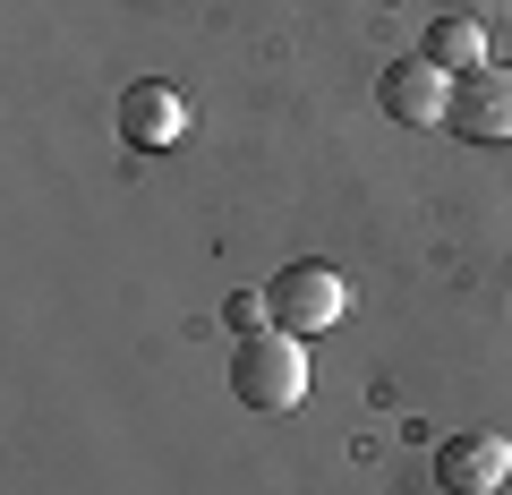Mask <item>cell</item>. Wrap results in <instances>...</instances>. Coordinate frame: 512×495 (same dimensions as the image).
I'll return each instance as SVG.
<instances>
[{"mask_svg": "<svg viewBox=\"0 0 512 495\" xmlns=\"http://www.w3.org/2000/svg\"><path fill=\"white\" fill-rule=\"evenodd\" d=\"M231 393L248 410H299V393H308V359H299V333H248V342L231 350Z\"/></svg>", "mask_w": 512, "mask_h": 495, "instance_id": "obj_1", "label": "cell"}, {"mask_svg": "<svg viewBox=\"0 0 512 495\" xmlns=\"http://www.w3.org/2000/svg\"><path fill=\"white\" fill-rule=\"evenodd\" d=\"M265 291H274V325L282 333H333V325H342V308H350V282L333 274V265H316V257L282 265Z\"/></svg>", "mask_w": 512, "mask_h": 495, "instance_id": "obj_2", "label": "cell"}, {"mask_svg": "<svg viewBox=\"0 0 512 495\" xmlns=\"http://www.w3.org/2000/svg\"><path fill=\"white\" fill-rule=\"evenodd\" d=\"M444 129L453 137H470V146H504L512 137V69H470V77H453V103H444Z\"/></svg>", "mask_w": 512, "mask_h": 495, "instance_id": "obj_3", "label": "cell"}, {"mask_svg": "<svg viewBox=\"0 0 512 495\" xmlns=\"http://www.w3.org/2000/svg\"><path fill=\"white\" fill-rule=\"evenodd\" d=\"M504 470H512V444L487 436V427H461V436L436 444V487L444 495H495Z\"/></svg>", "mask_w": 512, "mask_h": 495, "instance_id": "obj_4", "label": "cell"}, {"mask_svg": "<svg viewBox=\"0 0 512 495\" xmlns=\"http://www.w3.org/2000/svg\"><path fill=\"white\" fill-rule=\"evenodd\" d=\"M120 137H128L137 154L180 146V137H188V94H180V86H163V77H137V86L120 94Z\"/></svg>", "mask_w": 512, "mask_h": 495, "instance_id": "obj_5", "label": "cell"}, {"mask_svg": "<svg viewBox=\"0 0 512 495\" xmlns=\"http://www.w3.org/2000/svg\"><path fill=\"white\" fill-rule=\"evenodd\" d=\"M376 103L393 111L402 129H427V120H444V103H453V77H444L427 52H402L393 69L376 77Z\"/></svg>", "mask_w": 512, "mask_h": 495, "instance_id": "obj_6", "label": "cell"}, {"mask_svg": "<svg viewBox=\"0 0 512 495\" xmlns=\"http://www.w3.org/2000/svg\"><path fill=\"white\" fill-rule=\"evenodd\" d=\"M419 52L436 60L444 77H470V69H487V26H478V18H436Z\"/></svg>", "mask_w": 512, "mask_h": 495, "instance_id": "obj_7", "label": "cell"}, {"mask_svg": "<svg viewBox=\"0 0 512 495\" xmlns=\"http://www.w3.org/2000/svg\"><path fill=\"white\" fill-rule=\"evenodd\" d=\"M222 325L248 342V333H274V291H231L222 299Z\"/></svg>", "mask_w": 512, "mask_h": 495, "instance_id": "obj_8", "label": "cell"}]
</instances>
